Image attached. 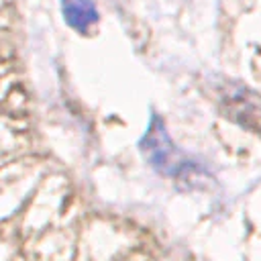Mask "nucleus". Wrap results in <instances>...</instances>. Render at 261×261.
<instances>
[{
  "label": "nucleus",
  "mask_w": 261,
  "mask_h": 261,
  "mask_svg": "<svg viewBox=\"0 0 261 261\" xmlns=\"http://www.w3.org/2000/svg\"><path fill=\"white\" fill-rule=\"evenodd\" d=\"M139 147H141V153L147 159V163L153 169H157L159 173L179 175L188 167V161H184V155L173 145L169 133L165 130L163 120L157 114L151 116V122L147 126L145 137L141 139Z\"/></svg>",
  "instance_id": "obj_1"
},
{
  "label": "nucleus",
  "mask_w": 261,
  "mask_h": 261,
  "mask_svg": "<svg viewBox=\"0 0 261 261\" xmlns=\"http://www.w3.org/2000/svg\"><path fill=\"white\" fill-rule=\"evenodd\" d=\"M220 110L239 126L261 133V96L241 84H228L218 96Z\"/></svg>",
  "instance_id": "obj_2"
},
{
  "label": "nucleus",
  "mask_w": 261,
  "mask_h": 261,
  "mask_svg": "<svg viewBox=\"0 0 261 261\" xmlns=\"http://www.w3.org/2000/svg\"><path fill=\"white\" fill-rule=\"evenodd\" d=\"M61 12L67 24L80 33H90L98 22V10L92 0H63Z\"/></svg>",
  "instance_id": "obj_3"
},
{
  "label": "nucleus",
  "mask_w": 261,
  "mask_h": 261,
  "mask_svg": "<svg viewBox=\"0 0 261 261\" xmlns=\"http://www.w3.org/2000/svg\"><path fill=\"white\" fill-rule=\"evenodd\" d=\"M118 261H126V259H118Z\"/></svg>",
  "instance_id": "obj_4"
}]
</instances>
